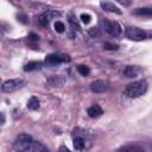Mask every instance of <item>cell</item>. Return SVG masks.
<instances>
[{
  "instance_id": "obj_1",
  "label": "cell",
  "mask_w": 152,
  "mask_h": 152,
  "mask_svg": "<svg viewBox=\"0 0 152 152\" xmlns=\"http://www.w3.org/2000/svg\"><path fill=\"white\" fill-rule=\"evenodd\" d=\"M146 90H147L146 81L139 80V81H134V82L127 84L126 88L124 89V95L129 99H135V97H139L142 94H145Z\"/></svg>"
},
{
  "instance_id": "obj_2",
  "label": "cell",
  "mask_w": 152,
  "mask_h": 152,
  "mask_svg": "<svg viewBox=\"0 0 152 152\" xmlns=\"http://www.w3.org/2000/svg\"><path fill=\"white\" fill-rule=\"evenodd\" d=\"M72 141H74V148L75 150L83 151V150L88 148L87 144L89 142V134L84 129L76 128L72 132Z\"/></svg>"
},
{
  "instance_id": "obj_3",
  "label": "cell",
  "mask_w": 152,
  "mask_h": 152,
  "mask_svg": "<svg viewBox=\"0 0 152 152\" xmlns=\"http://www.w3.org/2000/svg\"><path fill=\"white\" fill-rule=\"evenodd\" d=\"M65 62H70V57L64 53H50L44 59V64L48 66H56Z\"/></svg>"
},
{
  "instance_id": "obj_4",
  "label": "cell",
  "mask_w": 152,
  "mask_h": 152,
  "mask_svg": "<svg viewBox=\"0 0 152 152\" xmlns=\"http://www.w3.org/2000/svg\"><path fill=\"white\" fill-rule=\"evenodd\" d=\"M125 34L128 39L131 40H144V39H147L148 38V33L145 32L144 30H140L138 27H133V26H129V27H126L125 30Z\"/></svg>"
},
{
  "instance_id": "obj_5",
  "label": "cell",
  "mask_w": 152,
  "mask_h": 152,
  "mask_svg": "<svg viewBox=\"0 0 152 152\" xmlns=\"http://www.w3.org/2000/svg\"><path fill=\"white\" fill-rule=\"evenodd\" d=\"M25 86V81L21 78H12L7 80L1 84V90L4 93H12L18 89H21Z\"/></svg>"
},
{
  "instance_id": "obj_6",
  "label": "cell",
  "mask_w": 152,
  "mask_h": 152,
  "mask_svg": "<svg viewBox=\"0 0 152 152\" xmlns=\"http://www.w3.org/2000/svg\"><path fill=\"white\" fill-rule=\"evenodd\" d=\"M101 24L103 25L104 31L112 36V37H119L121 34V26L116 21H109V20H102Z\"/></svg>"
},
{
  "instance_id": "obj_7",
  "label": "cell",
  "mask_w": 152,
  "mask_h": 152,
  "mask_svg": "<svg viewBox=\"0 0 152 152\" xmlns=\"http://www.w3.org/2000/svg\"><path fill=\"white\" fill-rule=\"evenodd\" d=\"M33 141L32 137L30 134H26V133H23V134H19L14 141V150H18V151H25L26 147L28 146V144Z\"/></svg>"
},
{
  "instance_id": "obj_8",
  "label": "cell",
  "mask_w": 152,
  "mask_h": 152,
  "mask_svg": "<svg viewBox=\"0 0 152 152\" xmlns=\"http://www.w3.org/2000/svg\"><path fill=\"white\" fill-rule=\"evenodd\" d=\"M89 89L95 93V94H101V93H104L109 89V82L108 81H104V80H96V81H93L90 84H89Z\"/></svg>"
},
{
  "instance_id": "obj_9",
  "label": "cell",
  "mask_w": 152,
  "mask_h": 152,
  "mask_svg": "<svg viewBox=\"0 0 152 152\" xmlns=\"http://www.w3.org/2000/svg\"><path fill=\"white\" fill-rule=\"evenodd\" d=\"M57 15H59L58 12L46 11V12H44V13H42V14L39 15L38 23H39V25H42V26H46V25H49V23L51 21V19H52L53 17H57Z\"/></svg>"
},
{
  "instance_id": "obj_10",
  "label": "cell",
  "mask_w": 152,
  "mask_h": 152,
  "mask_svg": "<svg viewBox=\"0 0 152 152\" xmlns=\"http://www.w3.org/2000/svg\"><path fill=\"white\" fill-rule=\"evenodd\" d=\"M100 6H101V8H102L103 11H106V12H112V13L121 14L120 8H119V7H116L113 2H110V1H108V0H101Z\"/></svg>"
},
{
  "instance_id": "obj_11",
  "label": "cell",
  "mask_w": 152,
  "mask_h": 152,
  "mask_svg": "<svg viewBox=\"0 0 152 152\" xmlns=\"http://www.w3.org/2000/svg\"><path fill=\"white\" fill-rule=\"evenodd\" d=\"M140 72V68L137 66V65H127L125 69H124V75L128 78H133V77H137Z\"/></svg>"
},
{
  "instance_id": "obj_12",
  "label": "cell",
  "mask_w": 152,
  "mask_h": 152,
  "mask_svg": "<svg viewBox=\"0 0 152 152\" xmlns=\"http://www.w3.org/2000/svg\"><path fill=\"white\" fill-rule=\"evenodd\" d=\"M132 14L140 15V17H150L152 18V7H142V8H135L132 11Z\"/></svg>"
},
{
  "instance_id": "obj_13",
  "label": "cell",
  "mask_w": 152,
  "mask_h": 152,
  "mask_svg": "<svg viewBox=\"0 0 152 152\" xmlns=\"http://www.w3.org/2000/svg\"><path fill=\"white\" fill-rule=\"evenodd\" d=\"M87 113H88V115L90 118H99V116H101L103 114V110H102V108L100 106L94 104V106H91V107L88 108Z\"/></svg>"
},
{
  "instance_id": "obj_14",
  "label": "cell",
  "mask_w": 152,
  "mask_h": 152,
  "mask_svg": "<svg viewBox=\"0 0 152 152\" xmlns=\"http://www.w3.org/2000/svg\"><path fill=\"white\" fill-rule=\"evenodd\" d=\"M43 63L39 62V61H32V62H28L27 64H25L24 66V71H36V70H39L42 68Z\"/></svg>"
},
{
  "instance_id": "obj_15",
  "label": "cell",
  "mask_w": 152,
  "mask_h": 152,
  "mask_svg": "<svg viewBox=\"0 0 152 152\" xmlns=\"http://www.w3.org/2000/svg\"><path fill=\"white\" fill-rule=\"evenodd\" d=\"M27 108L31 110H37L39 108V100L36 96L30 97V100L27 101Z\"/></svg>"
},
{
  "instance_id": "obj_16",
  "label": "cell",
  "mask_w": 152,
  "mask_h": 152,
  "mask_svg": "<svg viewBox=\"0 0 152 152\" xmlns=\"http://www.w3.org/2000/svg\"><path fill=\"white\" fill-rule=\"evenodd\" d=\"M68 21H69L70 26L72 27V30H77V31H80V30H81V26H80V24H78L77 19H76L72 14H69V17H68Z\"/></svg>"
},
{
  "instance_id": "obj_17",
  "label": "cell",
  "mask_w": 152,
  "mask_h": 152,
  "mask_svg": "<svg viewBox=\"0 0 152 152\" xmlns=\"http://www.w3.org/2000/svg\"><path fill=\"white\" fill-rule=\"evenodd\" d=\"M119 151H144V148L138 145H126V146L120 147Z\"/></svg>"
},
{
  "instance_id": "obj_18",
  "label": "cell",
  "mask_w": 152,
  "mask_h": 152,
  "mask_svg": "<svg viewBox=\"0 0 152 152\" xmlns=\"http://www.w3.org/2000/svg\"><path fill=\"white\" fill-rule=\"evenodd\" d=\"M77 71H78V74H81L82 76H87V75L90 72V69H89L87 65H78V66H77Z\"/></svg>"
},
{
  "instance_id": "obj_19",
  "label": "cell",
  "mask_w": 152,
  "mask_h": 152,
  "mask_svg": "<svg viewBox=\"0 0 152 152\" xmlns=\"http://www.w3.org/2000/svg\"><path fill=\"white\" fill-rule=\"evenodd\" d=\"M64 28H65V26H64V24L62 23V21H56L55 23V30L58 32V33H62V32H64Z\"/></svg>"
},
{
  "instance_id": "obj_20",
  "label": "cell",
  "mask_w": 152,
  "mask_h": 152,
  "mask_svg": "<svg viewBox=\"0 0 152 152\" xmlns=\"http://www.w3.org/2000/svg\"><path fill=\"white\" fill-rule=\"evenodd\" d=\"M103 48L107 49V50H118L119 46H118L116 44H113V43H104Z\"/></svg>"
},
{
  "instance_id": "obj_21",
  "label": "cell",
  "mask_w": 152,
  "mask_h": 152,
  "mask_svg": "<svg viewBox=\"0 0 152 152\" xmlns=\"http://www.w3.org/2000/svg\"><path fill=\"white\" fill-rule=\"evenodd\" d=\"M90 19H91V17H90L89 14H86V13H82V14H81V20H82L84 24L90 23Z\"/></svg>"
},
{
  "instance_id": "obj_22",
  "label": "cell",
  "mask_w": 152,
  "mask_h": 152,
  "mask_svg": "<svg viewBox=\"0 0 152 152\" xmlns=\"http://www.w3.org/2000/svg\"><path fill=\"white\" fill-rule=\"evenodd\" d=\"M89 33L91 34V36H100V32H99V28H95V27H93L90 31H89Z\"/></svg>"
},
{
  "instance_id": "obj_23",
  "label": "cell",
  "mask_w": 152,
  "mask_h": 152,
  "mask_svg": "<svg viewBox=\"0 0 152 152\" xmlns=\"http://www.w3.org/2000/svg\"><path fill=\"white\" fill-rule=\"evenodd\" d=\"M116 1H119V2L122 4L124 6H129V5H131V0H116Z\"/></svg>"
},
{
  "instance_id": "obj_24",
  "label": "cell",
  "mask_w": 152,
  "mask_h": 152,
  "mask_svg": "<svg viewBox=\"0 0 152 152\" xmlns=\"http://www.w3.org/2000/svg\"><path fill=\"white\" fill-rule=\"evenodd\" d=\"M18 18H20V19H18V20H20L21 23H26V20H25V15H18Z\"/></svg>"
},
{
  "instance_id": "obj_25",
  "label": "cell",
  "mask_w": 152,
  "mask_h": 152,
  "mask_svg": "<svg viewBox=\"0 0 152 152\" xmlns=\"http://www.w3.org/2000/svg\"><path fill=\"white\" fill-rule=\"evenodd\" d=\"M5 124V115H4V113H1V125H4Z\"/></svg>"
}]
</instances>
